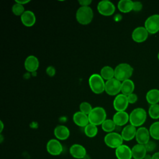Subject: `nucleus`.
Listing matches in <instances>:
<instances>
[{
    "label": "nucleus",
    "mask_w": 159,
    "mask_h": 159,
    "mask_svg": "<svg viewBox=\"0 0 159 159\" xmlns=\"http://www.w3.org/2000/svg\"><path fill=\"white\" fill-rule=\"evenodd\" d=\"M133 73V68L128 63L119 64L114 69V78L120 81L129 80Z\"/></svg>",
    "instance_id": "f257e3e1"
},
{
    "label": "nucleus",
    "mask_w": 159,
    "mask_h": 159,
    "mask_svg": "<svg viewBox=\"0 0 159 159\" xmlns=\"http://www.w3.org/2000/svg\"><path fill=\"white\" fill-rule=\"evenodd\" d=\"M93 18V12L89 6H81L76 11V19L82 25L89 24Z\"/></svg>",
    "instance_id": "f03ea898"
},
{
    "label": "nucleus",
    "mask_w": 159,
    "mask_h": 159,
    "mask_svg": "<svg viewBox=\"0 0 159 159\" xmlns=\"http://www.w3.org/2000/svg\"><path fill=\"white\" fill-rule=\"evenodd\" d=\"M89 85L91 91L95 94H101L105 91V83L101 75L93 74L89 78Z\"/></svg>",
    "instance_id": "7ed1b4c3"
},
{
    "label": "nucleus",
    "mask_w": 159,
    "mask_h": 159,
    "mask_svg": "<svg viewBox=\"0 0 159 159\" xmlns=\"http://www.w3.org/2000/svg\"><path fill=\"white\" fill-rule=\"evenodd\" d=\"M106 112L104 108L101 107H96L93 108L92 111L88 115L89 122L90 124L95 125L102 124L106 120Z\"/></svg>",
    "instance_id": "20e7f679"
},
{
    "label": "nucleus",
    "mask_w": 159,
    "mask_h": 159,
    "mask_svg": "<svg viewBox=\"0 0 159 159\" xmlns=\"http://www.w3.org/2000/svg\"><path fill=\"white\" fill-rule=\"evenodd\" d=\"M147 114L143 108L138 107L134 109L129 115V121L131 125L134 127L142 125L146 120Z\"/></svg>",
    "instance_id": "39448f33"
},
{
    "label": "nucleus",
    "mask_w": 159,
    "mask_h": 159,
    "mask_svg": "<svg viewBox=\"0 0 159 159\" xmlns=\"http://www.w3.org/2000/svg\"><path fill=\"white\" fill-rule=\"evenodd\" d=\"M106 145L112 148H117L123 143V139L121 134L117 132H110L106 135L104 139Z\"/></svg>",
    "instance_id": "423d86ee"
},
{
    "label": "nucleus",
    "mask_w": 159,
    "mask_h": 159,
    "mask_svg": "<svg viewBox=\"0 0 159 159\" xmlns=\"http://www.w3.org/2000/svg\"><path fill=\"white\" fill-rule=\"evenodd\" d=\"M121 82L115 78L106 81L105 83V91L110 96L118 95L121 91Z\"/></svg>",
    "instance_id": "0eeeda50"
},
{
    "label": "nucleus",
    "mask_w": 159,
    "mask_h": 159,
    "mask_svg": "<svg viewBox=\"0 0 159 159\" xmlns=\"http://www.w3.org/2000/svg\"><path fill=\"white\" fill-rule=\"evenodd\" d=\"M97 9L99 14L105 16H109L114 14L116 7L114 4L109 1H101L98 4Z\"/></svg>",
    "instance_id": "6e6552de"
},
{
    "label": "nucleus",
    "mask_w": 159,
    "mask_h": 159,
    "mask_svg": "<svg viewBox=\"0 0 159 159\" xmlns=\"http://www.w3.org/2000/svg\"><path fill=\"white\" fill-rule=\"evenodd\" d=\"M145 28L150 34H155L159 30V14L148 17L145 22Z\"/></svg>",
    "instance_id": "1a4fd4ad"
},
{
    "label": "nucleus",
    "mask_w": 159,
    "mask_h": 159,
    "mask_svg": "<svg viewBox=\"0 0 159 159\" xmlns=\"http://www.w3.org/2000/svg\"><path fill=\"white\" fill-rule=\"evenodd\" d=\"M129 104L127 96L123 94L117 95L113 101V106L117 111H125Z\"/></svg>",
    "instance_id": "9d476101"
},
{
    "label": "nucleus",
    "mask_w": 159,
    "mask_h": 159,
    "mask_svg": "<svg viewBox=\"0 0 159 159\" xmlns=\"http://www.w3.org/2000/svg\"><path fill=\"white\" fill-rule=\"evenodd\" d=\"M47 150L52 155H58L63 151L61 143L57 139H51L47 143Z\"/></svg>",
    "instance_id": "9b49d317"
},
{
    "label": "nucleus",
    "mask_w": 159,
    "mask_h": 159,
    "mask_svg": "<svg viewBox=\"0 0 159 159\" xmlns=\"http://www.w3.org/2000/svg\"><path fill=\"white\" fill-rule=\"evenodd\" d=\"M150 132L149 130L144 127H139L137 129L135 135V139L138 143L142 145H145L150 141Z\"/></svg>",
    "instance_id": "f8f14e48"
},
{
    "label": "nucleus",
    "mask_w": 159,
    "mask_h": 159,
    "mask_svg": "<svg viewBox=\"0 0 159 159\" xmlns=\"http://www.w3.org/2000/svg\"><path fill=\"white\" fill-rule=\"evenodd\" d=\"M148 32L145 27H138L135 28L132 34V39L136 42H142L147 40Z\"/></svg>",
    "instance_id": "ddd939ff"
},
{
    "label": "nucleus",
    "mask_w": 159,
    "mask_h": 159,
    "mask_svg": "<svg viewBox=\"0 0 159 159\" xmlns=\"http://www.w3.org/2000/svg\"><path fill=\"white\" fill-rule=\"evenodd\" d=\"M116 156L117 159H132V149L126 145H121L116 149Z\"/></svg>",
    "instance_id": "4468645a"
},
{
    "label": "nucleus",
    "mask_w": 159,
    "mask_h": 159,
    "mask_svg": "<svg viewBox=\"0 0 159 159\" xmlns=\"http://www.w3.org/2000/svg\"><path fill=\"white\" fill-rule=\"evenodd\" d=\"M71 155L77 159L84 158L86 156V150L85 148L80 144H73L70 148Z\"/></svg>",
    "instance_id": "2eb2a0df"
},
{
    "label": "nucleus",
    "mask_w": 159,
    "mask_h": 159,
    "mask_svg": "<svg viewBox=\"0 0 159 159\" xmlns=\"http://www.w3.org/2000/svg\"><path fill=\"white\" fill-rule=\"evenodd\" d=\"M39 66V61L37 58L34 55L28 56L24 61V67L29 72L35 71Z\"/></svg>",
    "instance_id": "dca6fc26"
},
{
    "label": "nucleus",
    "mask_w": 159,
    "mask_h": 159,
    "mask_svg": "<svg viewBox=\"0 0 159 159\" xmlns=\"http://www.w3.org/2000/svg\"><path fill=\"white\" fill-rule=\"evenodd\" d=\"M22 23L26 27L33 26L36 21V17L34 13L31 11H25L20 16Z\"/></svg>",
    "instance_id": "f3484780"
},
{
    "label": "nucleus",
    "mask_w": 159,
    "mask_h": 159,
    "mask_svg": "<svg viewBox=\"0 0 159 159\" xmlns=\"http://www.w3.org/2000/svg\"><path fill=\"white\" fill-rule=\"evenodd\" d=\"M132 155L134 159H144L147 155V150L144 145L137 143L132 148Z\"/></svg>",
    "instance_id": "a211bd4d"
},
{
    "label": "nucleus",
    "mask_w": 159,
    "mask_h": 159,
    "mask_svg": "<svg viewBox=\"0 0 159 159\" xmlns=\"http://www.w3.org/2000/svg\"><path fill=\"white\" fill-rule=\"evenodd\" d=\"M73 120L75 124L80 127H86L89 124L88 116L81 111L76 112L73 114Z\"/></svg>",
    "instance_id": "6ab92c4d"
},
{
    "label": "nucleus",
    "mask_w": 159,
    "mask_h": 159,
    "mask_svg": "<svg viewBox=\"0 0 159 159\" xmlns=\"http://www.w3.org/2000/svg\"><path fill=\"white\" fill-rule=\"evenodd\" d=\"M137 132L136 127L134 125L129 124L124 127L121 132V136L124 140L130 141L135 137Z\"/></svg>",
    "instance_id": "aec40b11"
},
{
    "label": "nucleus",
    "mask_w": 159,
    "mask_h": 159,
    "mask_svg": "<svg viewBox=\"0 0 159 159\" xmlns=\"http://www.w3.org/2000/svg\"><path fill=\"white\" fill-rule=\"evenodd\" d=\"M113 121L117 126H122L129 120V116L125 111L117 112L113 116Z\"/></svg>",
    "instance_id": "412c9836"
},
{
    "label": "nucleus",
    "mask_w": 159,
    "mask_h": 159,
    "mask_svg": "<svg viewBox=\"0 0 159 159\" xmlns=\"http://www.w3.org/2000/svg\"><path fill=\"white\" fill-rule=\"evenodd\" d=\"M54 135L56 138L59 140H66L70 136V130L66 126L60 125L55 128Z\"/></svg>",
    "instance_id": "4be33fe9"
},
{
    "label": "nucleus",
    "mask_w": 159,
    "mask_h": 159,
    "mask_svg": "<svg viewBox=\"0 0 159 159\" xmlns=\"http://www.w3.org/2000/svg\"><path fill=\"white\" fill-rule=\"evenodd\" d=\"M134 83L131 80H127L122 82L121 83V92L122 94L128 96L132 93L134 90Z\"/></svg>",
    "instance_id": "5701e85b"
},
{
    "label": "nucleus",
    "mask_w": 159,
    "mask_h": 159,
    "mask_svg": "<svg viewBox=\"0 0 159 159\" xmlns=\"http://www.w3.org/2000/svg\"><path fill=\"white\" fill-rule=\"evenodd\" d=\"M146 99L151 105L157 104L159 102V90L152 89L148 91L146 94Z\"/></svg>",
    "instance_id": "b1692460"
},
{
    "label": "nucleus",
    "mask_w": 159,
    "mask_h": 159,
    "mask_svg": "<svg viewBox=\"0 0 159 159\" xmlns=\"http://www.w3.org/2000/svg\"><path fill=\"white\" fill-rule=\"evenodd\" d=\"M133 2L130 0H120L117 4V7L120 12L127 13L133 10Z\"/></svg>",
    "instance_id": "393cba45"
},
{
    "label": "nucleus",
    "mask_w": 159,
    "mask_h": 159,
    "mask_svg": "<svg viewBox=\"0 0 159 159\" xmlns=\"http://www.w3.org/2000/svg\"><path fill=\"white\" fill-rule=\"evenodd\" d=\"M101 76L103 79L107 81L114 78V70L109 66H105L101 70Z\"/></svg>",
    "instance_id": "a878e982"
},
{
    "label": "nucleus",
    "mask_w": 159,
    "mask_h": 159,
    "mask_svg": "<svg viewBox=\"0 0 159 159\" xmlns=\"http://www.w3.org/2000/svg\"><path fill=\"white\" fill-rule=\"evenodd\" d=\"M116 125L112 119H106L103 123L101 124V127L102 130L104 132L110 133L112 132V131L115 129Z\"/></svg>",
    "instance_id": "bb28decb"
},
{
    "label": "nucleus",
    "mask_w": 159,
    "mask_h": 159,
    "mask_svg": "<svg viewBox=\"0 0 159 159\" xmlns=\"http://www.w3.org/2000/svg\"><path fill=\"white\" fill-rule=\"evenodd\" d=\"M150 137L155 140H159V121L153 123L149 129Z\"/></svg>",
    "instance_id": "cd10ccee"
},
{
    "label": "nucleus",
    "mask_w": 159,
    "mask_h": 159,
    "mask_svg": "<svg viewBox=\"0 0 159 159\" xmlns=\"http://www.w3.org/2000/svg\"><path fill=\"white\" fill-rule=\"evenodd\" d=\"M84 133L88 137L91 138L95 137L98 133L97 126L89 123L84 127Z\"/></svg>",
    "instance_id": "c85d7f7f"
},
{
    "label": "nucleus",
    "mask_w": 159,
    "mask_h": 159,
    "mask_svg": "<svg viewBox=\"0 0 159 159\" xmlns=\"http://www.w3.org/2000/svg\"><path fill=\"white\" fill-rule=\"evenodd\" d=\"M148 114L151 118L157 119L159 118V104H152L148 109Z\"/></svg>",
    "instance_id": "c756f323"
},
{
    "label": "nucleus",
    "mask_w": 159,
    "mask_h": 159,
    "mask_svg": "<svg viewBox=\"0 0 159 159\" xmlns=\"http://www.w3.org/2000/svg\"><path fill=\"white\" fill-rule=\"evenodd\" d=\"M12 11L14 15L21 16L25 11L24 10V7L23 5L16 2L12 7Z\"/></svg>",
    "instance_id": "7c9ffc66"
},
{
    "label": "nucleus",
    "mask_w": 159,
    "mask_h": 159,
    "mask_svg": "<svg viewBox=\"0 0 159 159\" xmlns=\"http://www.w3.org/2000/svg\"><path fill=\"white\" fill-rule=\"evenodd\" d=\"M80 109L81 112L88 116L92 111L93 108L91 107V105L89 102H83L80 104Z\"/></svg>",
    "instance_id": "2f4dec72"
},
{
    "label": "nucleus",
    "mask_w": 159,
    "mask_h": 159,
    "mask_svg": "<svg viewBox=\"0 0 159 159\" xmlns=\"http://www.w3.org/2000/svg\"><path fill=\"white\" fill-rule=\"evenodd\" d=\"M144 145L145 147V148H146L147 152H152L154 151L157 147L155 142L153 141H151V140H150L148 143H147Z\"/></svg>",
    "instance_id": "473e14b6"
},
{
    "label": "nucleus",
    "mask_w": 159,
    "mask_h": 159,
    "mask_svg": "<svg viewBox=\"0 0 159 159\" xmlns=\"http://www.w3.org/2000/svg\"><path fill=\"white\" fill-rule=\"evenodd\" d=\"M127 97L128 102L130 104H134L137 101V96L134 93H132L128 95Z\"/></svg>",
    "instance_id": "72a5a7b5"
},
{
    "label": "nucleus",
    "mask_w": 159,
    "mask_h": 159,
    "mask_svg": "<svg viewBox=\"0 0 159 159\" xmlns=\"http://www.w3.org/2000/svg\"><path fill=\"white\" fill-rule=\"evenodd\" d=\"M142 8V4L140 2L135 1L133 2V11H140Z\"/></svg>",
    "instance_id": "f704fd0d"
},
{
    "label": "nucleus",
    "mask_w": 159,
    "mask_h": 159,
    "mask_svg": "<svg viewBox=\"0 0 159 159\" xmlns=\"http://www.w3.org/2000/svg\"><path fill=\"white\" fill-rule=\"evenodd\" d=\"M46 73L49 76H53L55 75V69L53 66H48L46 69Z\"/></svg>",
    "instance_id": "c9c22d12"
},
{
    "label": "nucleus",
    "mask_w": 159,
    "mask_h": 159,
    "mask_svg": "<svg viewBox=\"0 0 159 159\" xmlns=\"http://www.w3.org/2000/svg\"><path fill=\"white\" fill-rule=\"evenodd\" d=\"M91 0H80L78 1L79 4L81 6H89V5L91 3Z\"/></svg>",
    "instance_id": "e433bc0d"
},
{
    "label": "nucleus",
    "mask_w": 159,
    "mask_h": 159,
    "mask_svg": "<svg viewBox=\"0 0 159 159\" xmlns=\"http://www.w3.org/2000/svg\"><path fill=\"white\" fill-rule=\"evenodd\" d=\"M30 1L29 0H16V2H17L19 4H20L22 5H24V4H25L28 2H29Z\"/></svg>",
    "instance_id": "4c0bfd02"
},
{
    "label": "nucleus",
    "mask_w": 159,
    "mask_h": 159,
    "mask_svg": "<svg viewBox=\"0 0 159 159\" xmlns=\"http://www.w3.org/2000/svg\"><path fill=\"white\" fill-rule=\"evenodd\" d=\"M152 159H159V152H155L152 155Z\"/></svg>",
    "instance_id": "58836bf2"
},
{
    "label": "nucleus",
    "mask_w": 159,
    "mask_h": 159,
    "mask_svg": "<svg viewBox=\"0 0 159 159\" xmlns=\"http://www.w3.org/2000/svg\"><path fill=\"white\" fill-rule=\"evenodd\" d=\"M0 123H1V130H0V132H2V130H3V128H4V124H3L2 120L0 121Z\"/></svg>",
    "instance_id": "ea45409f"
},
{
    "label": "nucleus",
    "mask_w": 159,
    "mask_h": 159,
    "mask_svg": "<svg viewBox=\"0 0 159 159\" xmlns=\"http://www.w3.org/2000/svg\"><path fill=\"white\" fill-rule=\"evenodd\" d=\"M158 60H159V53H158Z\"/></svg>",
    "instance_id": "a19ab883"
}]
</instances>
